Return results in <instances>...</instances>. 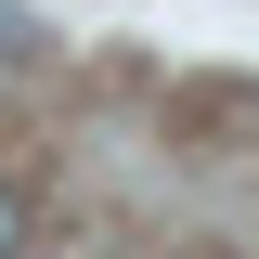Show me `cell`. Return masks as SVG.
Segmentation results:
<instances>
[{
  "label": "cell",
  "instance_id": "7a4b0ae2",
  "mask_svg": "<svg viewBox=\"0 0 259 259\" xmlns=\"http://www.w3.org/2000/svg\"><path fill=\"white\" fill-rule=\"evenodd\" d=\"M0 65H26V13H13V0H0Z\"/></svg>",
  "mask_w": 259,
  "mask_h": 259
},
{
  "label": "cell",
  "instance_id": "6da1fadb",
  "mask_svg": "<svg viewBox=\"0 0 259 259\" xmlns=\"http://www.w3.org/2000/svg\"><path fill=\"white\" fill-rule=\"evenodd\" d=\"M13 246H26V194H0V259H13Z\"/></svg>",
  "mask_w": 259,
  "mask_h": 259
}]
</instances>
